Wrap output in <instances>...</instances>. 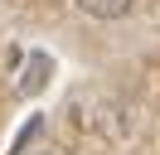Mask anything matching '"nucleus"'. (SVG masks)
I'll return each instance as SVG.
<instances>
[{"label":"nucleus","instance_id":"3","mask_svg":"<svg viewBox=\"0 0 160 155\" xmlns=\"http://www.w3.org/2000/svg\"><path fill=\"white\" fill-rule=\"evenodd\" d=\"M73 5H78L88 19H121V15H131L136 0H73Z\"/></svg>","mask_w":160,"mask_h":155},{"label":"nucleus","instance_id":"5","mask_svg":"<svg viewBox=\"0 0 160 155\" xmlns=\"http://www.w3.org/2000/svg\"><path fill=\"white\" fill-rule=\"evenodd\" d=\"M39 155H49V150H39Z\"/></svg>","mask_w":160,"mask_h":155},{"label":"nucleus","instance_id":"1","mask_svg":"<svg viewBox=\"0 0 160 155\" xmlns=\"http://www.w3.org/2000/svg\"><path fill=\"white\" fill-rule=\"evenodd\" d=\"M68 116L78 131L88 136H107V141H121V136L131 131V112L117 102V97L97 92V87H78V92L68 97Z\"/></svg>","mask_w":160,"mask_h":155},{"label":"nucleus","instance_id":"2","mask_svg":"<svg viewBox=\"0 0 160 155\" xmlns=\"http://www.w3.org/2000/svg\"><path fill=\"white\" fill-rule=\"evenodd\" d=\"M49 78H53V58L44 53V48H34V53L20 63V78H15V97H39L44 87H49Z\"/></svg>","mask_w":160,"mask_h":155},{"label":"nucleus","instance_id":"4","mask_svg":"<svg viewBox=\"0 0 160 155\" xmlns=\"http://www.w3.org/2000/svg\"><path fill=\"white\" fill-rule=\"evenodd\" d=\"M34 136H39V121H29V126H24V131H20V136H15V145H10V155H20V150H24V145H29V141H34Z\"/></svg>","mask_w":160,"mask_h":155}]
</instances>
